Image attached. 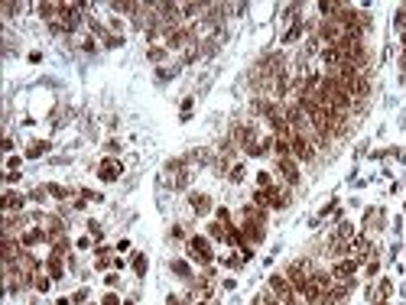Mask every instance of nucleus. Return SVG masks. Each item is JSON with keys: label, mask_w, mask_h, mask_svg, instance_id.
Listing matches in <instances>:
<instances>
[{"label": "nucleus", "mask_w": 406, "mask_h": 305, "mask_svg": "<svg viewBox=\"0 0 406 305\" xmlns=\"http://www.w3.org/2000/svg\"><path fill=\"white\" fill-rule=\"evenodd\" d=\"M49 279L52 276H36V289H39V292H49Z\"/></svg>", "instance_id": "12"}, {"label": "nucleus", "mask_w": 406, "mask_h": 305, "mask_svg": "<svg viewBox=\"0 0 406 305\" xmlns=\"http://www.w3.org/2000/svg\"><path fill=\"white\" fill-rule=\"evenodd\" d=\"M23 208V198L17 192H7V211H20Z\"/></svg>", "instance_id": "10"}, {"label": "nucleus", "mask_w": 406, "mask_h": 305, "mask_svg": "<svg viewBox=\"0 0 406 305\" xmlns=\"http://www.w3.org/2000/svg\"><path fill=\"white\" fill-rule=\"evenodd\" d=\"M117 176H120V166H117V162H101V169H98L101 182H114Z\"/></svg>", "instance_id": "5"}, {"label": "nucleus", "mask_w": 406, "mask_h": 305, "mask_svg": "<svg viewBox=\"0 0 406 305\" xmlns=\"http://www.w3.org/2000/svg\"><path fill=\"white\" fill-rule=\"evenodd\" d=\"M240 179H244V166H234L231 169V182H240Z\"/></svg>", "instance_id": "15"}, {"label": "nucleus", "mask_w": 406, "mask_h": 305, "mask_svg": "<svg viewBox=\"0 0 406 305\" xmlns=\"http://www.w3.org/2000/svg\"><path fill=\"white\" fill-rule=\"evenodd\" d=\"M101 305H120V302H117V295H104V302H101Z\"/></svg>", "instance_id": "18"}, {"label": "nucleus", "mask_w": 406, "mask_h": 305, "mask_svg": "<svg viewBox=\"0 0 406 305\" xmlns=\"http://www.w3.org/2000/svg\"><path fill=\"white\" fill-rule=\"evenodd\" d=\"M192 253H195V260L208 263V260H212V250H208V240H205V237H192Z\"/></svg>", "instance_id": "4"}, {"label": "nucleus", "mask_w": 406, "mask_h": 305, "mask_svg": "<svg viewBox=\"0 0 406 305\" xmlns=\"http://www.w3.org/2000/svg\"><path fill=\"white\" fill-rule=\"evenodd\" d=\"M299 36H302V23H299V20H296V23H293V29H286V36H283V42H286V46H290V42H296V39H299Z\"/></svg>", "instance_id": "8"}, {"label": "nucleus", "mask_w": 406, "mask_h": 305, "mask_svg": "<svg viewBox=\"0 0 406 305\" xmlns=\"http://www.w3.org/2000/svg\"><path fill=\"white\" fill-rule=\"evenodd\" d=\"M173 270H176V273H182V276H189V267H185V263H173Z\"/></svg>", "instance_id": "17"}, {"label": "nucleus", "mask_w": 406, "mask_h": 305, "mask_svg": "<svg viewBox=\"0 0 406 305\" xmlns=\"http://www.w3.org/2000/svg\"><path fill=\"white\" fill-rule=\"evenodd\" d=\"M279 172H283V179L290 185H299V166H296L293 156H286V159H279Z\"/></svg>", "instance_id": "3"}, {"label": "nucleus", "mask_w": 406, "mask_h": 305, "mask_svg": "<svg viewBox=\"0 0 406 305\" xmlns=\"http://www.w3.org/2000/svg\"><path fill=\"white\" fill-rule=\"evenodd\" d=\"M163 56H166V49H150V59H153V62H159Z\"/></svg>", "instance_id": "16"}, {"label": "nucleus", "mask_w": 406, "mask_h": 305, "mask_svg": "<svg viewBox=\"0 0 406 305\" xmlns=\"http://www.w3.org/2000/svg\"><path fill=\"white\" fill-rule=\"evenodd\" d=\"M270 292L276 295V299L283 302V305H290L293 295H296V289H293L290 279H286V273H273V276H270Z\"/></svg>", "instance_id": "2"}, {"label": "nucleus", "mask_w": 406, "mask_h": 305, "mask_svg": "<svg viewBox=\"0 0 406 305\" xmlns=\"http://www.w3.org/2000/svg\"><path fill=\"white\" fill-rule=\"evenodd\" d=\"M166 39H169V49H179V46H182L185 39H189V33H185V29H169Z\"/></svg>", "instance_id": "7"}, {"label": "nucleus", "mask_w": 406, "mask_h": 305, "mask_svg": "<svg viewBox=\"0 0 406 305\" xmlns=\"http://www.w3.org/2000/svg\"><path fill=\"white\" fill-rule=\"evenodd\" d=\"M257 185H260V189H270V172H257Z\"/></svg>", "instance_id": "13"}, {"label": "nucleus", "mask_w": 406, "mask_h": 305, "mask_svg": "<svg viewBox=\"0 0 406 305\" xmlns=\"http://www.w3.org/2000/svg\"><path fill=\"white\" fill-rule=\"evenodd\" d=\"M134 270L143 276V273H146V256H137V260H134Z\"/></svg>", "instance_id": "14"}, {"label": "nucleus", "mask_w": 406, "mask_h": 305, "mask_svg": "<svg viewBox=\"0 0 406 305\" xmlns=\"http://www.w3.org/2000/svg\"><path fill=\"white\" fill-rule=\"evenodd\" d=\"M354 267H357V260H341V263H335V273L332 276L338 279V276H351L354 273Z\"/></svg>", "instance_id": "6"}, {"label": "nucleus", "mask_w": 406, "mask_h": 305, "mask_svg": "<svg viewBox=\"0 0 406 305\" xmlns=\"http://www.w3.org/2000/svg\"><path fill=\"white\" fill-rule=\"evenodd\" d=\"M290 146H293V159H299V162H312V159H315V143H312L309 134H293Z\"/></svg>", "instance_id": "1"}, {"label": "nucleus", "mask_w": 406, "mask_h": 305, "mask_svg": "<svg viewBox=\"0 0 406 305\" xmlns=\"http://www.w3.org/2000/svg\"><path fill=\"white\" fill-rule=\"evenodd\" d=\"M192 208L198 211V214H205V211L212 208V205H208V198H205V195H192Z\"/></svg>", "instance_id": "9"}, {"label": "nucleus", "mask_w": 406, "mask_h": 305, "mask_svg": "<svg viewBox=\"0 0 406 305\" xmlns=\"http://www.w3.org/2000/svg\"><path fill=\"white\" fill-rule=\"evenodd\" d=\"M49 276H52V279H62V267H59V260H56V256L49 260Z\"/></svg>", "instance_id": "11"}]
</instances>
